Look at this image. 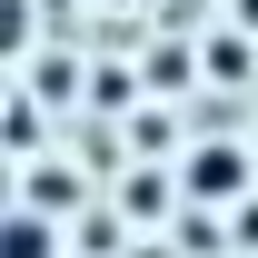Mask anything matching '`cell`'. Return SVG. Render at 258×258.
Here are the masks:
<instances>
[{
  "label": "cell",
  "mask_w": 258,
  "mask_h": 258,
  "mask_svg": "<svg viewBox=\"0 0 258 258\" xmlns=\"http://www.w3.org/2000/svg\"><path fill=\"white\" fill-rule=\"evenodd\" d=\"M0 258H50V219H40V209H20V219H10V238H0Z\"/></svg>",
  "instance_id": "cell-2"
},
{
  "label": "cell",
  "mask_w": 258,
  "mask_h": 258,
  "mask_svg": "<svg viewBox=\"0 0 258 258\" xmlns=\"http://www.w3.org/2000/svg\"><path fill=\"white\" fill-rule=\"evenodd\" d=\"M189 189H199V199L248 189V159H238V149H199V159H189Z\"/></svg>",
  "instance_id": "cell-1"
},
{
  "label": "cell",
  "mask_w": 258,
  "mask_h": 258,
  "mask_svg": "<svg viewBox=\"0 0 258 258\" xmlns=\"http://www.w3.org/2000/svg\"><path fill=\"white\" fill-rule=\"evenodd\" d=\"M238 10H248V20H258V0H238Z\"/></svg>",
  "instance_id": "cell-3"
}]
</instances>
